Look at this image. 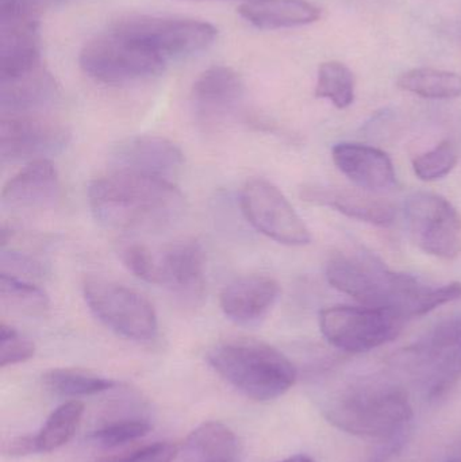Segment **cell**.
Returning a JSON list of instances; mask_svg holds the SVG:
<instances>
[{
    "label": "cell",
    "instance_id": "obj_15",
    "mask_svg": "<svg viewBox=\"0 0 461 462\" xmlns=\"http://www.w3.org/2000/svg\"><path fill=\"white\" fill-rule=\"evenodd\" d=\"M42 64L38 18L0 13V79Z\"/></svg>",
    "mask_w": 461,
    "mask_h": 462
},
{
    "label": "cell",
    "instance_id": "obj_21",
    "mask_svg": "<svg viewBox=\"0 0 461 462\" xmlns=\"http://www.w3.org/2000/svg\"><path fill=\"white\" fill-rule=\"evenodd\" d=\"M302 198L306 202L327 206L348 218L375 226H390L395 219V208L392 203L364 192L310 187L303 189Z\"/></svg>",
    "mask_w": 461,
    "mask_h": 462
},
{
    "label": "cell",
    "instance_id": "obj_35",
    "mask_svg": "<svg viewBox=\"0 0 461 462\" xmlns=\"http://www.w3.org/2000/svg\"><path fill=\"white\" fill-rule=\"evenodd\" d=\"M72 0H0V13L19 14V15L38 18L42 11Z\"/></svg>",
    "mask_w": 461,
    "mask_h": 462
},
{
    "label": "cell",
    "instance_id": "obj_31",
    "mask_svg": "<svg viewBox=\"0 0 461 462\" xmlns=\"http://www.w3.org/2000/svg\"><path fill=\"white\" fill-rule=\"evenodd\" d=\"M35 346L29 338L2 322L0 325V366L24 363L34 356Z\"/></svg>",
    "mask_w": 461,
    "mask_h": 462
},
{
    "label": "cell",
    "instance_id": "obj_12",
    "mask_svg": "<svg viewBox=\"0 0 461 462\" xmlns=\"http://www.w3.org/2000/svg\"><path fill=\"white\" fill-rule=\"evenodd\" d=\"M70 141L67 126L38 114L2 116L0 159L32 162L61 153Z\"/></svg>",
    "mask_w": 461,
    "mask_h": 462
},
{
    "label": "cell",
    "instance_id": "obj_33",
    "mask_svg": "<svg viewBox=\"0 0 461 462\" xmlns=\"http://www.w3.org/2000/svg\"><path fill=\"white\" fill-rule=\"evenodd\" d=\"M2 272L14 276L42 277L46 273V265L34 253L10 247L2 250Z\"/></svg>",
    "mask_w": 461,
    "mask_h": 462
},
{
    "label": "cell",
    "instance_id": "obj_25",
    "mask_svg": "<svg viewBox=\"0 0 461 462\" xmlns=\"http://www.w3.org/2000/svg\"><path fill=\"white\" fill-rule=\"evenodd\" d=\"M398 87L425 99H455L461 97V75L448 70L419 68L403 73L398 79Z\"/></svg>",
    "mask_w": 461,
    "mask_h": 462
},
{
    "label": "cell",
    "instance_id": "obj_27",
    "mask_svg": "<svg viewBox=\"0 0 461 462\" xmlns=\"http://www.w3.org/2000/svg\"><path fill=\"white\" fill-rule=\"evenodd\" d=\"M43 384L51 393L67 398L97 395L113 390L116 383L78 369L59 368L46 372Z\"/></svg>",
    "mask_w": 461,
    "mask_h": 462
},
{
    "label": "cell",
    "instance_id": "obj_4",
    "mask_svg": "<svg viewBox=\"0 0 461 462\" xmlns=\"http://www.w3.org/2000/svg\"><path fill=\"white\" fill-rule=\"evenodd\" d=\"M211 368L257 402L284 395L297 382L294 364L275 347L256 339H232L216 345L208 352Z\"/></svg>",
    "mask_w": 461,
    "mask_h": 462
},
{
    "label": "cell",
    "instance_id": "obj_32",
    "mask_svg": "<svg viewBox=\"0 0 461 462\" xmlns=\"http://www.w3.org/2000/svg\"><path fill=\"white\" fill-rule=\"evenodd\" d=\"M121 260L124 265L143 282L156 284V253L143 244H130L121 249Z\"/></svg>",
    "mask_w": 461,
    "mask_h": 462
},
{
    "label": "cell",
    "instance_id": "obj_37",
    "mask_svg": "<svg viewBox=\"0 0 461 462\" xmlns=\"http://www.w3.org/2000/svg\"><path fill=\"white\" fill-rule=\"evenodd\" d=\"M5 453L11 457H23V456L35 455L38 453L35 447L34 436H23L14 439L8 442Z\"/></svg>",
    "mask_w": 461,
    "mask_h": 462
},
{
    "label": "cell",
    "instance_id": "obj_6",
    "mask_svg": "<svg viewBox=\"0 0 461 462\" xmlns=\"http://www.w3.org/2000/svg\"><path fill=\"white\" fill-rule=\"evenodd\" d=\"M83 293L95 318L114 333L135 342H151L156 338L157 314L153 304L143 293L99 277L86 279Z\"/></svg>",
    "mask_w": 461,
    "mask_h": 462
},
{
    "label": "cell",
    "instance_id": "obj_20",
    "mask_svg": "<svg viewBox=\"0 0 461 462\" xmlns=\"http://www.w3.org/2000/svg\"><path fill=\"white\" fill-rule=\"evenodd\" d=\"M59 97V86L43 64L0 79V108L2 116L37 114L53 105Z\"/></svg>",
    "mask_w": 461,
    "mask_h": 462
},
{
    "label": "cell",
    "instance_id": "obj_39",
    "mask_svg": "<svg viewBox=\"0 0 461 462\" xmlns=\"http://www.w3.org/2000/svg\"><path fill=\"white\" fill-rule=\"evenodd\" d=\"M448 462H461V458H460V460H452V461H448Z\"/></svg>",
    "mask_w": 461,
    "mask_h": 462
},
{
    "label": "cell",
    "instance_id": "obj_17",
    "mask_svg": "<svg viewBox=\"0 0 461 462\" xmlns=\"http://www.w3.org/2000/svg\"><path fill=\"white\" fill-rule=\"evenodd\" d=\"M278 282L263 274H249L227 284L221 293L222 311L233 322L252 326L264 319L279 298Z\"/></svg>",
    "mask_w": 461,
    "mask_h": 462
},
{
    "label": "cell",
    "instance_id": "obj_18",
    "mask_svg": "<svg viewBox=\"0 0 461 462\" xmlns=\"http://www.w3.org/2000/svg\"><path fill=\"white\" fill-rule=\"evenodd\" d=\"M157 285L180 295H199L205 279L206 255L195 239L175 242L157 254Z\"/></svg>",
    "mask_w": 461,
    "mask_h": 462
},
{
    "label": "cell",
    "instance_id": "obj_29",
    "mask_svg": "<svg viewBox=\"0 0 461 462\" xmlns=\"http://www.w3.org/2000/svg\"><path fill=\"white\" fill-rule=\"evenodd\" d=\"M457 164V153L449 141H443L432 151L421 154L413 162L414 173L424 181L446 178Z\"/></svg>",
    "mask_w": 461,
    "mask_h": 462
},
{
    "label": "cell",
    "instance_id": "obj_7",
    "mask_svg": "<svg viewBox=\"0 0 461 462\" xmlns=\"http://www.w3.org/2000/svg\"><path fill=\"white\" fill-rule=\"evenodd\" d=\"M405 319L387 310L338 306L325 309L319 328L329 344L348 353H364L394 341Z\"/></svg>",
    "mask_w": 461,
    "mask_h": 462
},
{
    "label": "cell",
    "instance_id": "obj_23",
    "mask_svg": "<svg viewBox=\"0 0 461 462\" xmlns=\"http://www.w3.org/2000/svg\"><path fill=\"white\" fill-rule=\"evenodd\" d=\"M183 449L189 462H237L238 439L227 426L207 422L187 437Z\"/></svg>",
    "mask_w": 461,
    "mask_h": 462
},
{
    "label": "cell",
    "instance_id": "obj_28",
    "mask_svg": "<svg viewBox=\"0 0 461 462\" xmlns=\"http://www.w3.org/2000/svg\"><path fill=\"white\" fill-rule=\"evenodd\" d=\"M316 97L327 99L337 108H346L355 100V78L348 67L327 61L319 67Z\"/></svg>",
    "mask_w": 461,
    "mask_h": 462
},
{
    "label": "cell",
    "instance_id": "obj_3",
    "mask_svg": "<svg viewBox=\"0 0 461 462\" xmlns=\"http://www.w3.org/2000/svg\"><path fill=\"white\" fill-rule=\"evenodd\" d=\"M324 415L346 433L383 441L408 431L413 407L400 385L365 380L325 404Z\"/></svg>",
    "mask_w": 461,
    "mask_h": 462
},
{
    "label": "cell",
    "instance_id": "obj_14",
    "mask_svg": "<svg viewBox=\"0 0 461 462\" xmlns=\"http://www.w3.org/2000/svg\"><path fill=\"white\" fill-rule=\"evenodd\" d=\"M245 95L243 79L232 68L216 65L202 73L192 87L191 100L197 118L216 126L235 116Z\"/></svg>",
    "mask_w": 461,
    "mask_h": 462
},
{
    "label": "cell",
    "instance_id": "obj_34",
    "mask_svg": "<svg viewBox=\"0 0 461 462\" xmlns=\"http://www.w3.org/2000/svg\"><path fill=\"white\" fill-rule=\"evenodd\" d=\"M178 447L170 442L145 445L132 452L122 453L97 462H172L178 456Z\"/></svg>",
    "mask_w": 461,
    "mask_h": 462
},
{
    "label": "cell",
    "instance_id": "obj_19",
    "mask_svg": "<svg viewBox=\"0 0 461 462\" xmlns=\"http://www.w3.org/2000/svg\"><path fill=\"white\" fill-rule=\"evenodd\" d=\"M332 157L340 172L362 189L386 191L397 183L392 159L381 149L344 143L333 148Z\"/></svg>",
    "mask_w": 461,
    "mask_h": 462
},
{
    "label": "cell",
    "instance_id": "obj_16",
    "mask_svg": "<svg viewBox=\"0 0 461 462\" xmlns=\"http://www.w3.org/2000/svg\"><path fill=\"white\" fill-rule=\"evenodd\" d=\"M60 191L59 173L53 162L35 160L5 183L2 203L11 210H42L59 200Z\"/></svg>",
    "mask_w": 461,
    "mask_h": 462
},
{
    "label": "cell",
    "instance_id": "obj_8",
    "mask_svg": "<svg viewBox=\"0 0 461 462\" xmlns=\"http://www.w3.org/2000/svg\"><path fill=\"white\" fill-rule=\"evenodd\" d=\"M114 26L148 46L167 62L206 51L218 34L207 22L165 16H130L115 22Z\"/></svg>",
    "mask_w": 461,
    "mask_h": 462
},
{
    "label": "cell",
    "instance_id": "obj_11",
    "mask_svg": "<svg viewBox=\"0 0 461 462\" xmlns=\"http://www.w3.org/2000/svg\"><path fill=\"white\" fill-rule=\"evenodd\" d=\"M409 229L420 249L436 257H457L461 252V218L440 195L414 192L406 199Z\"/></svg>",
    "mask_w": 461,
    "mask_h": 462
},
{
    "label": "cell",
    "instance_id": "obj_30",
    "mask_svg": "<svg viewBox=\"0 0 461 462\" xmlns=\"http://www.w3.org/2000/svg\"><path fill=\"white\" fill-rule=\"evenodd\" d=\"M151 429L152 426L148 420H121L97 429L91 439L100 447L118 448L143 439L146 434H149Z\"/></svg>",
    "mask_w": 461,
    "mask_h": 462
},
{
    "label": "cell",
    "instance_id": "obj_10",
    "mask_svg": "<svg viewBox=\"0 0 461 462\" xmlns=\"http://www.w3.org/2000/svg\"><path fill=\"white\" fill-rule=\"evenodd\" d=\"M241 208L249 224L268 238L287 245L303 246L311 236L305 222L278 187L264 179H252L244 186Z\"/></svg>",
    "mask_w": 461,
    "mask_h": 462
},
{
    "label": "cell",
    "instance_id": "obj_26",
    "mask_svg": "<svg viewBox=\"0 0 461 462\" xmlns=\"http://www.w3.org/2000/svg\"><path fill=\"white\" fill-rule=\"evenodd\" d=\"M83 414L84 404L76 399L57 407L34 436L38 453H51L67 445L75 436Z\"/></svg>",
    "mask_w": 461,
    "mask_h": 462
},
{
    "label": "cell",
    "instance_id": "obj_9",
    "mask_svg": "<svg viewBox=\"0 0 461 462\" xmlns=\"http://www.w3.org/2000/svg\"><path fill=\"white\" fill-rule=\"evenodd\" d=\"M430 401L446 395L461 377V315L438 323L406 352Z\"/></svg>",
    "mask_w": 461,
    "mask_h": 462
},
{
    "label": "cell",
    "instance_id": "obj_13",
    "mask_svg": "<svg viewBox=\"0 0 461 462\" xmlns=\"http://www.w3.org/2000/svg\"><path fill=\"white\" fill-rule=\"evenodd\" d=\"M113 171L175 180L183 170L184 154L176 143L159 135H135L121 141L111 153Z\"/></svg>",
    "mask_w": 461,
    "mask_h": 462
},
{
    "label": "cell",
    "instance_id": "obj_1",
    "mask_svg": "<svg viewBox=\"0 0 461 462\" xmlns=\"http://www.w3.org/2000/svg\"><path fill=\"white\" fill-rule=\"evenodd\" d=\"M329 284L365 307L387 310L402 319L422 317L461 298V282L429 285L411 274L390 271L365 253H338L327 265Z\"/></svg>",
    "mask_w": 461,
    "mask_h": 462
},
{
    "label": "cell",
    "instance_id": "obj_36",
    "mask_svg": "<svg viewBox=\"0 0 461 462\" xmlns=\"http://www.w3.org/2000/svg\"><path fill=\"white\" fill-rule=\"evenodd\" d=\"M403 442H405V433L392 437V439H383V444L376 448L363 462H387L395 453L400 452Z\"/></svg>",
    "mask_w": 461,
    "mask_h": 462
},
{
    "label": "cell",
    "instance_id": "obj_5",
    "mask_svg": "<svg viewBox=\"0 0 461 462\" xmlns=\"http://www.w3.org/2000/svg\"><path fill=\"white\" fill-rule=\"evenodd\" d=\"M81 69L97 83H137L164 72L168 62L132 35L111 26L89 40L78 56Z\"/></svg>",
    "mask_w": 461,
    "mask_h": 462
},
{
    "label": "cell",
    "instance_id": "obj_24",
    "mask_svg": "<svg viewBox=\"0 0 461 462\" xmlns=\"http://www.w3.org/2000/svg\"><path fill=\"white\" fill-rule=\"evenodd\" d=\"M0 299L8 311L24 317H42L51 307L48 293L42 288L5 272L0 273Z\"/></svg>",
    "mask_w": 461,
    "mask_h": 462
},
{
    "label": "cell",
    "instance_id": "obj_38",
    "mask_svg": "<svg viewBox=\"0 0 461 462\" xmlns=\"http://www.w3.org/2000/svg\"><path fill=\"white\" fill-rule=\"evenodd\" d=\"M279 462H314L313 458L305 455L292 456V457L286 458V460Z\"/></svg>",
    "mask_w": 461,
    "mask_h": 462
},
{
    "label": "cell",
    "instance_id": "obj_22",
    "mask_svg": "<svg viewBox=\"0 0 461 462\" xmlns=\"http://www.w3.org/2000/svg\"><path fill=\"white\" fill-rule=\"evenodd\" d=\"M238 13L262 30L306 26L321 18V10L306 0H246Z\"/></svg>",
    "mask_w": 461,
    "mask_h": 462
},
{
    "label": "cell",
    "instance_id": "obj_2",
    "mask_svg": "<svg viewBox=\"0 0 461 462\" xmlns=\"http://www.w3.org/2000/svg\"><path fill=\"white\" fill-rule=\"evenodd\" d=\"M88 202L102 226L122 231L164 229L184 210L183 195L172 181L124 171L92 181Z\"/></svg>",
    "mask_w": 461,
    "mask_h": 462
}]
</instances>
